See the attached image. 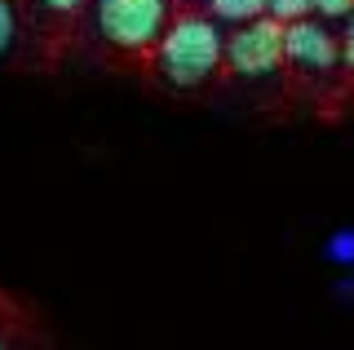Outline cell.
<instances>
[{"mask_svg":"<svg viewBox=\"0 0 354 350\" xmlns=\"http://www.w3.org/2000/svg\"><path fill=\"white\" fill-rule=\"evenodd\" d=\"M155 58H160V71L173 89H199L226 62V40L213 27V18L186 14L164 27L160 45H155Z\"/></svg>","mask_w":354,"mask_h":350,"instance_id":"6da1fadb","label":"cell"},{"mask_svg":"<svg viewBox=\"0 0 354 350\" xmlns=\"http://www.w3.org/2000/svg\"><path fill=\"white\" fill-rule=\"evenodd\" d=\"M169 27V0H97V31L106 45L147 53Z\"/></svg>","mask_w":354,"mask_h":350,"instance_id":"7a4b0ae2","label":"cell"},{"mask_svg":"<svg viewBox=\"0 0 354 350\" xmlns=\"http://www.w3.org/2000/svg\"><path fill=\"white\" fill-rule=\"evenodd\" d=\"M226 67L243 75V80H261L283 67V23H274L270 14L239 23L226 40Z\"/></svg>","mask_w":354,"mask_h":350,"instance_id":"3957f363","label":"cell"},{"mask_svg":"<svg viewBox=\"0 0 354 350\" xmlns=\"http://www.w3.org/2000/svg\"><path fill=\"white\" fill-rule=\"evenodd\" d=\"M283 62H292L297 71H310V75H324L341 62V45L337 36L315 23V18H301V23H288L283 27Z\"/></svg>","mask_w":354,"mask_h":350,"instance_id":"277c9868","label":"cell"},{"mask_svg":"<svg viewBox=\"0 0 354 350\" xmlns=\"http://www.w3.org/2000/svg\"><path fill=\"white\" fill-rule=\"evenodd\" d=\"M208 5H213V18H221V23H252L270 9V0H208Z\"/></svg>","mask_w":354,"mask_h":350,"instance_id":"5b68a950","label":"cell"},{"mask_svg":"<svg viewBox=\"0 0 354 350\" xmlns=\"http://www.w3.org/2000/svg\"><path fill=\"white\" fill-rule=\"evenodd\" d=\"M266 14L274 18V23H301V18H310L315 14V0H270V9Z\"/></svg>","mask_w":354,"mask_h":350,"instance_id":"8992f818","label":"cell"},{"mask_svg":"<svg viewBox=\"0 0 354 350\" xmlns=\"http://www.w3.org/2000/svg\"><path fill=\"white\" fill-rule=\"evenodd\" d=\"M328 257L337 266H354V231H337L328 239Z\"/></svg>","mask_w":354,"mask_h":350,"instance_id":"52a82bcc","label":"cell"},{"mask_svg":"<svg viewBox=\"0 0 354 350\" xmlns=\"http://www.w3.org/2000/svg\"><path fill=\"white\" fill-rule=\"evenodd\" d=\"M14 31H18L14 5H9V0H0V53H9V45H14Z\"/></svg>","mask_w":354,"mask_h":350,"instance_id":"ba28073f","label":"cell"},{"mask_svg":"<svg viewBox=\"0 0 354 350\" xmlns=\"http://www.w3.org/2000/svg\"><path fill=\"white\" fill-rule=\"evenodd\" d=\"M315 9L324 18H350L354 14V0H315Z\"/></svg>","mask_w":354,"mask_h":350,"instance_id":"9c48e42d","label":"cell"},{"mask_svg":"<svg viewBox=\"0 0 354 350\" xmlns=\"http://www.w3.org/2000/svg\"><path fill=\"white\" fill-rule=\"evenodd\" d=\"M341 62L354 71V14L346 18V36H341Z\"/></svg>","mask_w":354,"mask_h":350,"instance_id":"30bf717a","label":"cell"},{"mask_svg":"<svg viewBox=\"0 0 354 350\" xmlns=\"http://www.w3.org/2000/svg\"><path fill=\"white\" fill-rule=\"evenodd\" d=\"M44 5H49V9H58V14H66V9H80L84 0H44Z\"/></svg>","mask_w":354,"mask_h":350,"instance_id":"8fae6325","label":"cell"},{"mask_svg":"<svg viewBox=\"0 0 354 350\" xmlns=\"http://www.w3.org/2000/svg\"><path fill=\"white\" fill-rule=\"evenodd\" d=\"M0 350H5V342H0Z\"/></svg>","mask_w":354,"mask_h":350,"instance_id":"7c38bea8","label":"cell"}]
</instances>
